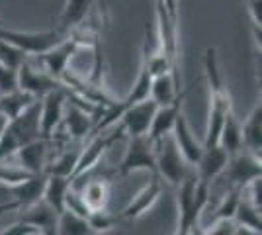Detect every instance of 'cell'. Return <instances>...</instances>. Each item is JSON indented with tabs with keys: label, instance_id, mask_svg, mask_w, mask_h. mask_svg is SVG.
<instances>
[{
	"label": "cell",
	"instance_id": "cell-16",
	"mask_svg": "<svg viewBox=\"0 0 262 235\" xmlns=\"http://www.w3.org/2000/svg\"><path fill=\"white\" fill-rule=\"evenodd\" d=\"M241 139L243 149L260 159L262 155V104L260 100L254 104L245 123H241Z\"/></svg>",
	"mask_w": 262,
	"mask_h": 235
},
{
	"label": "cell",
	"instance_id": "cell-22",
	"mask_svg": "<svg viewBox=\"0 0 262 235\" xmlns=\"http://www.w3.org/2000/svg\"><path fill=\"white\" fill-rule=\"evenodd\" d=\"M80 192L82 200L86 204V208L90 212H98V210H106L108 208L110 196H112V184L108 180H90L88 184H84V188Z\"/></svg>",
	"mask_w": 262,
	"mask_h": 235
},
{
	"label": "cell",
	"instance_id": "cell-26",
	"mask_svg": "<svg viewBox=\"0 0 262 235\" xmlns=\"http://www.w3.org/2000/svg\"><path fill=\"white\" fill-rule=\"evenodd\" d=\"M217 143L223 147L229 155H233V153H237L239 149H243L241 122L237 120V116H235L233 110L227 114V118H225V122H223V127H221V132H219Z\"/></svg>",
	"mask_w": 262,
	"mask_h": 235
},
{
	"label": "cell",
	"instance_id": "cell-37",
	"mask_svg": "<svg viewBox=\"0 0 262 235\" xmlns=\"http://www.w3.org/2000/svg\"><path fill=\"white\" fill-rule=\"evenodd\" d=\"M18 89V69L6 67L0 63V94Z\"/></svg>",
	"mask_w": 262,
	"mask_h": 235
},
{
	"label": "cell",
	"instance_id": "cell-32",
	"mask_svg": "<svg viewBox=\"0 0 262 235\" xmlns=\"http://www.w3.org/2000/svg\"><path fill=\"white\" fill-rule=\"evenodd\" d=\"M241 198V188L233 186L223 198L219 202V206L215 208V220L219 218H233L235 216V210H237V204H239Z\"/></svg>",
	"mask_w": 262,
	"mask_h": 235
},
{
	"label": "cell",
	"instance_id": "cell-13",
	"mask_svg": "<svg viewBox=\"0 0 262 235\" xmlns=\"http://www.w3.org/2000/svg\"><path fill=\"white\" fill-rule=\"evenodd\" d=\"M227 161H229V153L219 145V143L204 147V151H202V155L198 159V163L194 165V167H198V173H196L198 179L211 184V180L217 179L219 175L223 173Z\"/></svg>",
	"mask_w": 262,
	"mask_h": 235
},
{
	"label": "cell",
	"instance_id": "cell-17",
	"mask_svg": "<svg viewBox=\"0 0 262 235\" xmlns=\"http://www.w3.org/2000/svg\"><path fill=\"white\" fill-rule=\"evenodd\" d=\"M182 100H184V92H180L170 104L157 106V112L153 116V123L149 127V137L153 141H157L163 135L172 132V125H174L176 118H178V114L182 112Z\"/></svg>",
	"mask_w": 262,
	"mask_h": 235
},
{
	"label": "cell",
	"instance_id": "cell-3",
	"mask_svg": "<svg viewBox=\"0 0 262 235\" xmlns=\"http://www.w3.org/2000/svg\"><path fill=\"white\" fill-rule=\"evenodd\" d=\"M155 161H157V175L178 186L188 175V163L176 147L172 134L163 135L155 141Z\"/></svg>",
	"mask_w": 262,
	"mask_h": 235
},
{
	"label": "cell",
	"instance_id": "cell-34",
	"mask_svg": "<svg viewBox=\"0 0 262 235\" xmlns=\"http://www.w3.org/2000/svg\"><path fill=\"white\" fill-rule=\"evenodd\" d=\"M249 6V18L252 24V34L260 49V28H262V0H247Z\"/></svg>",
	"mask_w": 262,
	"mask_h": 235
},
{
	"label": "cell",
	"instance_id": "cell-40",
	"mask_svg": "<svg viewBox=\"0 0 262 235\" xmlns=\"http://www.w3.org/2000/svg\"><path fill=\"white\" fill-rule=\"evenodd\" d=\"M6 123H8V118H6L4 114L0 112V137H2V132H4V127H6Z\"/></svg>",
	"mask_w": 262,
	"mask_h": 235
},
{
	"label": "cell",
	"instance_id": "cell-29",
	"mask_svg": "<svg viewBox=\"0 0 262 235\" xmlns=\"http://www.w3.org/2000/svg\"><path fill=\"white\" fill-rule=\"evenodd\" d=\"M80 149H65L61 155H57L51 163H45V175H57V177H67L71 179Z\"/></svg>",
	"mask_w": 262,
	"mask_h": 235
},
{
	"label": "cell",
	"instance_id": "cell-21",
	"mask_svg": "<svg viewBox=\"0 0 262 235\" xmlns=\"http://www.w3.org/2000/svg\"><path fill=\"white\" fill-rule=\"evenodd\" d=\"M178 94H180V82L176 80L170 71L155 75L153 80H151L149 98H153L159 106H164V104H170Z\"/></svg>",
	"mask_w": 262,
	"mask_h": 235
},
{
	"label": "cell",
	"instance_id": "cell-5",
	"mask_svg": "<svg viewBox=\"0 0 262 235\" xmlns=\"http://www.w3.org/2000/svg\"><path fill=\"white\" fill-rule=\"evenodd\" d=\"M133 170H151L157 175V161H155V141L145 135H129L127 149L120 165V175L127 177Z\"/></svg>",
	"mask_w": 262,
	"mask_h": 235
},
{
	"label": "cell",
	"instance_id": "cell-27",
	"mask_svg": "<svg viewBox=\"0 0 262 235\" xmlns=\"http://www.w3.org/2000/svg\"><path fill=\"white\" fill-rule=\"evenodd\" d=\"M96 0H67L63 14H61V30L69 32L71 28H75L80 24L94 8Z\"/></svg>",
	"mask_w": 262,
	"mask_h": 235
},
{
	"label": "cell",
	"instance_id": "cell-36",
	"mask_svg": "<svg viewBox=\"0 0 262 235\" xmlns=\"http://www.w3.org/2000/svg\"><path fill=\"white\" fill-rule=\"evenodd\" d=\"M0 235H43L39 227H35L30 222H24V220H18L14 224L6 225L4 229H0Z\"/></svg>",
	"mask_w": 262,
	"mask_h": 235
},
{
	"label": "cell",
	"instance_id": "cell-18",
	"mask_svg": "<svg viewBox=\"0 0 262 235\" xmlns=\"http://www.w3.org/2000/svg\"><path fill=\"white\" fill-rule=\"evenodd\" d=\"M45 180H47V175L39 173V175H33L32 179L24 180L20 184L8 186V190L12 192L14 200L20 204V210H24V208H28V206H32V204H35V202H39L43 198Z\"/></svg>",
	"mask_w": 262,
	"mask_h": 235
},
{
	"label": "cell",
	"instance_id": "cell-10",
	"mask_svg": "<svg viewBox=\"0 0 262 235\" xmlns=\"http://www.w3.org/2000/svg\"><path fill=\"white\" fill-rule=\"evenodd\" d=\"M78 49V45L67 35L65 39L61 44H57L55 47H51L49 51H45L41 55H35L37 57V63L41 71H45L47 75H51L53 78L61 80L63 75L69 71V61L71 57L75 55V51ZM63 82V80H61Z\"/></svg>",
	"mask_w": 262,
	"mask_h": 235
},
{
	"label": "cell",
	"instance_id": "cell-38",
	"mask_svg": "<svg viewBox=\"0 0 262 235\" xmlns=\"http://www.w3.org/2000/svg\"><path fill=\"white\" fill-rule=\"evenodd\" d=\"M164 8L168 12V16L172 18V22L178 24V0H163Z\"/></svg>",
	"mask_w": 262,
	"mask_h": 235
},
{
	"label": "cell",
	"instance_id": "cell-9",
	"mask_svg": "<svg viewBox=\"0 0 262 235\" xmlns=\"http://www.w3.org/2000/svg\"><path fill=\"white\" fill-rule=\"evenodd\" d=\"M157 106L159 104L153 98H145V100L127 106L120 116L123 132H127V135L149 134V127L153 123V116L157 112Z\"/></svg>",
	"mask_w": 262,
	"mask_h": 235
},
{
	"label": "cell",
	"instance_id": "cell-20",
	"mask_svg": "<svg viewBox=\"0 0 262 235\" xmlns=\"http://www.w3.org/2000/svg\"><path fill=\"white\" fill-rule=\"evenodd\" d=\"M24 210H26V213H24L20 220L30 222L35 227H39L43 235L57 233V216L59 213L55 212L47 202L39 200L35 202V204H32V206H28V208H24Z\"/></svg>",
	"mask_w": 262,
	"mask_h": 235
},
{
	"label": "cell",
	"instance_id": "cell-12",
	"mask_svg": "<svg viewBox=\"0 0 262 235\" xmlns=\"http://www.w3.org/2000/svg\"><path fill=\"white\" fill-rule=\"evenodd\" d=\"M47 149H49V139L45 137H37L26 145L18 147L16 153H14V159L16 163L22 168H26L28 173L32 175H39L45 170V163H47Z\"/></svg>",
	"mask_w": 262,
	"mask_h": 235
},
{
	"label": "cell",
	"instance_id": "cell-11",
	"mask_svg": "<svg viewBox=\"0 0 262 235\" xmlns=\"http://www.w3.org/2000/svg\"><path fill=\"white\" fill-rule=\"evenodd\" d=\"M61 87H65L61 80H57L51 75H47L41 69L37 71L28 61H24L22 65L18 67V89L26 90V92H32L33 96H37V98H41L47 92H51L55 89H61Z\"/></svg>",
	"mask_w": 262,
	"mask_h": 235
},
{
	"label": "cell",
	"instance_id": "cell-23",
	"mask_svg": "<svg viewBox=\"0 0 262 235\" xmlns=\"http://www.w3.org/2000/svg\"><path fill=\"white\" fill-rule=\"evenodd\" d=\"M35 100H39L37 96H33L32 92H26L22 89H14L10 92H2L0 94V112L4 114L8 120L20 116V114L32 106Z\"/></svg>",
	"mask_w": 262,
	"mask_h": 235
},
{
	"label": "cell",
	"instance_id": "cell-28",
	"mask_svg": "<svg viewBox=\"0 0 262 235\" xmlns=\"http://www.w3.org/2000/svg\"><path fill=\"white\" fill-rule=\"evenodd\" d=\"M57 233L88 235L92 231H90V225H88V218H82V216L71 212V210H63L57 216Z\"/></svg>",
	"mask_w": 262,
	"mask_h": 235
},
{
	"label": "cell",
	"instance_id": "cell-39",
	"mask_svg": "<svg viewBox=\"0 0 262 235\" xmlns=\"http://www.w3.org/2000/svg\"><path fill=\"white\" fill-rule=\"evenodd\" d=\"M14 210H20V204H18L16 200L0 204V216H2V213H6V212H14Z\"/></svg>",
	"mask_w": 262,
	"mask_h": 235
},
{
	"label": "cell",
	"instance_id": "cell-7",
	"mask_svg": "<svg viewBox=\"0 0 262 235\" xmlns=\"http://www.w3.org/2000/svg\"><path fill=\"white\" fill-rule=\"evenodd\" d=\"M69 98V89L61 87L51 92H47L41 96V114H39V130L41 137L51 139L53 134L59 130V125L63 122V114H65V102Z\"/></svg>",
	"mask_w": 262,
	"mask_h": 235
},
{
	"label": "cell",
	"instance_id": "cell-35",
	"mask_svg": "<svg viewBox=\"0 0 262 235\" xmlns=\"http://www.w3.org/2000/svg\"><path fill=\"white\" fill-rule=\"evenodd\" d=\"M204 233H211V235H233L239 233V225L235 224L233 218H219L213 224L209 225L208 229H204Z\"/></svg>",
	"mask_w": 262,
	"mask_h": 235
},
{
	"label": "cell",
	"instance_id": "cell-41",
	"mask_svg": "<svg viewBox=\"0 0 262 235\" xmlns=\"http://www.w3.org/2000/svg\"><path fill=\"white\" fill-rule=\"evenodd\" d=\"M0 26H2V20H0Z\"/></svg>",
	"mask_w": 262,
	"mask_h": 235
},
{
	"label": "cell",
	"instance_id": "cell-1",
	"mask_svg": "<svg viewBox=\"0 0 262 235\" xmlns=\"http://www.w3.org/2000/svg\"><path fill=\"white\" fill-rule=\"evenodd\" d=\"M204 69H206V77H208L209 87V110L208 123H206V139H204V147H208L217 143L223 122H225L227 114L233 110V102H231L229 92H227L225 84H223V77H221V71H219L215 47H208L206 49Z\"/></svg>",
	"mask_w": 262,
	"mask_h": 235
},
{
	"label": "cell",
	"instance_id": "cell-2",
	"mask_svg": "<svg viewBox=\"0 0 262 235\" xmlns=\"http://www.w3.org/2000/svg\"><path fill=\"white\" fill-rule=\"evenodd\" d=\"M209 202V182L198 179L196 173H188L178 184L176 206H178V229L176 233L186 235L196 231L200 218Z\"/></svg>",
	"mask_w": 262,
	"mask_h": 235
},
{
	"label": "cell",
	"instance_id": "cell-4",
	"mask_svg": "<svg viewBox=\"0 0 262 235\" xmlns=\"http://www.w3.org/2000/svg\"><path fill=\"white\" fill-rule=\"evenodd\" d=\"M65 37L67 32L61 28L51 32H18V30H8L0 26V39L16 45L26 55H41L57 44H61Z\"/></svg>",
	"mask_w": 262,
	"mask_h": 235
},
{
	"label": "cell",
	"instance_id": "cell-8",
	"mask_svg": "<svg viewBox=\"0 0 262 235\" xmlns=\"http://www.w3.org/2000/svg\"><path fill=\"white\" fill-rule=\"evenodd\" d=\"M223 173H227V179L233 186L243 188L249 180L262 177L260 159L249 153L247 149H239L237 153L229 155V161L223 168Z\"/></svg>",
	"mask_w": 262,
	"mask_h": 235
},
{
	"label": "cell",
	"instance_id": "cell-30",
	"mask_svg": "<svg viewBox=\"0 0 262 235\" xmlns=\"http://www.w3.org/2000/svg\"><path fill=\"white\" fill-rule=\"evenodd\" d=\"M33 175L22 168L18 163H8V161H0V184L4 186H14L20 184L24 180L32 179Z\"/></svg>",
	"mask_w": 262,
	"mask_h": 235
},
{
	"label": "cell",
	"instance_id": "cell-25",
	"mask_svg": "<svg viewBox=\"0 0 262 235\" xmlns=\"http://www.w3.org/2000/svg\"><path fill=\"white\" fill-rule=\"evenodd\" d=\"M233 220H235V224L239 225V231L241 229H249L251 233H258V235L262 233L260 210L256 206H252L247 198H243V194H241Z\"/></svg>",
	"mask_w": 262,
	"mask_h": 235
},
{
	"label": "cell",
	"instance_id": "cell-14",
	"mask_svg": "<svg viewBox=\"0 0 262 235\" xmlns=\"http://www.w3.org/2000/svg\"><path fill=\"white\" fill-rule=\"evenodd\" d=\"M170 134L174 137L176 147L180 149V153L186 159V163L188 165H196L200 155H202V151H204V143H200L196 137H194V134H192V130H190V125H188L182 112L178 114Z\"/></svg>",
	"mask_w": 262,
	"mask_h": 235
},
{
	"label": "cell",
	"instance_id": "cell-24",
	"mask_svg": "<svg viewBox=\"0 0 262 235\" xmlns=\"http://www.w3.org/2000/svg\"><path fill=\"white\" fill-rule=\"evenodd\" d=\"M71 186V179L67 177H57V175H47L43 188V198L41 200L47 202L57 213H61L65 210V196L67 190Z\"/></svg>",
	"mask_w": 262,
	"mask_h": 235
},
{
	"label": "cell",
	"instance_id": "cell-6",
	"mask_svg": "<svg viewBox=\"0 0 262 235\" xmlns=\"http://www.w3.org/2000/svg\"><path fill=\"white\" fill-rule=\"evenodd\" d=\"M121 137H123V127H121V125L116 132H112V134H108V135L100 134V132L94 134V137L88 141L86 147L80 149L77 165H75V170H73V175H71V180L80 179V177L86 175L88 170H92V168L100 163V159L104 157V153H106L116 141H120Z\"/></svg>",
	"mask_w": 262,
	"mask_h": 235
},
{
	"label": "cell",
	"instance_id": "cell-19",
	"mask_svg": "<svg viewBox=\"0 0 262 235\" xmlns=\"http://www.w3.org/2000/svg\"><path fill=\"white\" fill-rule=\"evenodd\" d=\"M94 116L92 112H88L84 108H80L77 104H71L69 108H65V114H63V122L67 127L69 135L73 139H82L86 137L88 134H92V127H94Z\"/></svg>",
	"mask_w": 262,
	"mask_h": 235
},
{
	"label": "cell",
	"instance_id": "cell-31",
	"mask_svg": "<svg viewBox=\"0 0 262 235\" xmlns=\"http://www.w3.org/2000/svg\"><path fill=\"white\" fill-rule=\"evenodd\" d=\"M26 53H24L22 49H18L16 45L8 44V41H4V39H0V63L2 65H6V67H12V69H18L22 65L24 61H26Z\"/></svg>",
	"mask_w": 262,
	"mask_h": 235
},
{
	"label": "cell",
	"instance_id": "cell-33",
	"mask_svg": "<svg viewBox=\"0 0 262 235\" xmlns=\"http://www.w3.org/2000/svg\"><path fill=\"white\" fill-rule=\"evenodd\" d=\"M116 218L108 213L106 210H98V212H90L88 216V225H90V231L92 233H106L110 231L114 225H116Z\"/></svg>",
	"mask_w": 262,
	"mask_h": 235
},
{
	"label": "cell",
	"instance_id": "cell-15",
	"mask_svg": "<svg viewBox=\"0 0 262 235\" xmlns=\"http://www.w3.org/2000/svg\"><path fill=\"white\" fill-rule=\"evenodd\" d=\"M161 192H163V184H161V180L155 177L149 184H145L141 190L131 198V202L125 206V210H123L121 216H123L125 220H137V218L145 216V213L149 212L155 204H157Z\"/></svg>",
	"mask_w": 262,
	"mask_h": 235
}]
</instances>
